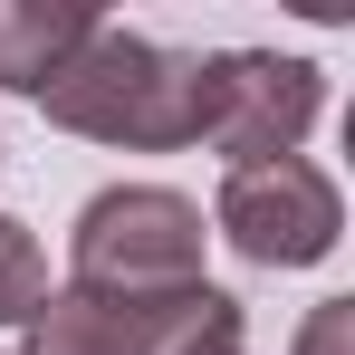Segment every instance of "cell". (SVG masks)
<instances>
[{
  "mask_svg": "<svg viewBox=\"0 0 355 355\" xmlns=\"http://www.w3.org/2000/svg\"><path fill=\"white\" fill-rule=\"evenodd\" d=\"M202 106H211V58L173 49V39H144L125 19H96L87 49L39 87V116L58 135L116 144V154H182V144H202Z\"/></svg>",
  "mask_w": 355,
  "mask_h": 355,
  "instance_id": "obj_1",
  "label": "cell"
},
{
  "mask_svg": "<svg viewBox=\"0 0 355 355\" xmlns=\"http://www.w3.org/2000/svg\"><path fill=\"white\" fill-rule=\"evenodd\" d=\"M202 250H211V221H202L192 192H173V182H106V192H87V211L67 231V288L173 297V288H202Z\"/></svg>",
  "mask_w": 355,
  "mask_h": 355,
  "instance_id": "obj_2",
  "label": "cell"
},
{
  "mask_svg": "<svg viewBox=\"0 0 355 355\" xmlns=\"http://www.w3.org/2000/svg\"><path fill=\"white\" fill-rule=\"evenodd\" d=\"M202 346H240V297L211 288V279L202 288H173V297L49 288L19 355H202Z\"/></svg>",
  "mask_w": 355,
  "mask_h": 355,
  "instance_id": "obj_3",
  "label": "cell"
},
{
  "mask_svg": "<svg viewBox=\"0 0 355 355\" xmlns=\"http://www.w3.org/2000/svg\"><path fill=\"white\" fill-rule=\"evenodd\" d=\"M211 231L231 240L250 269H317L346 240V192L327 164L279 154V164H231L211 192Z\"/></svg>",
  "mask_w": 355,
  "mask_h": 355,
  "instance_id": "obj_4",
  "label": "cell"
},
{
  "mask_svg": "<svg viewBox=\"0 0 355 355\" xmlns=\"http://www.w3.org/2000/svg\"><path fill=\"white\" fill-rule=\"evenodd\" d=\"M327 116V67L297 49H221L211 58V106H202V144L231 164H279L297 154Z\"/></svg>",
  "mask_w": 355,
  "mask_h": 355,
  "instance_id": "obj_5",
  "label": "cell"
},
{
  "mask_svg": "<svg viewBox=\"0 0 355 355\" xmlns=\"http://www.w3.org/2000/svg\"><path fill=\"white\" fill-rule=\"evenodd\" d=\"M96 19H106L96 0H0V87L39 106V87L87 49Z\"/></svg>",
  "mask_w": 355,
  "mask_h": 355,
  "instance_id": "obj_6",
  "label": "cell"
},
{
  "mask_svg": "<svg viewBox=\"0 0 355 355\" xmlns=\"http://www.w3.org/2000/svg\"><path fill=\"white\" fill-rule=\"evenodd\" d=\"M39 297H49V250L29 221H10L0 211V327H29L39 317Z\"/></svg>",
  "mask_w": 355,
  "mask_h": 355,
  "instance_id": "obj_7",
  "label": "cell"
},
{
  "mask_svg": "<svg viewBox=\"0 0 355 355\" xmlns=\"http://www.w3.org/2000/svg\"><path fill=\"white\" fill-rule=\"evenodd\" d=\"M288 355H355V297H317V307L297 317Z\"/></svg>",
  "mask_w": 355,
  "mask_h": 355,
  "instance_id": "obj_8",
  "label": "cell"
},
{
  "mask_svg": "<svg viewBox=\"0 0 355 355\" xmlns=\"http://www.w3.org/2000/svg\"><path fill=\"white\" fill-rule=\"evenodd\" d=\"M202 355H250V336H240V346H202Z\"/></svg>",
  "mask_w": 355,
  "mask_h": 355,
  "instance_id": "obj_9",
  "label": "cell"
}]
</instances>
